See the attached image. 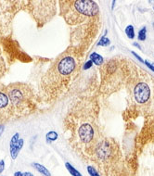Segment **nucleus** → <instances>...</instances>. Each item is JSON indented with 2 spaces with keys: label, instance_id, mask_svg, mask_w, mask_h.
<instances>
[{
  "label": "nucleus",
  "instance_id": "9",
  "mask_svg": "<svg viewBox=\"0 0 154 176\" xmlns=\"http://www.w3.org/2000/svg\"><path fill=\"white\" fill-rule=\"evenodd\" d=\"M90 61L93 62V64H96L97 66L103 64V62H104V60H103V57H102V56L96 52H94L90 55Z\"/></svg>",
  "mask_w": 154,
  "mask_h": 176
},
{
  "label": "nucleus",
  "instance_id": "18",
  "mask_svg": "<svg viewBox=\"0 0 154 176\" xmlns=\"http://www.w3.org/2000/svg\"><path fill=\"white\" fill-rule=\"evenodd\" d=\"M144 63H145V65H146L149 70H151L152 72H154V63H150V62H148V61H144Z\"/></svg>",
  "mask_w": 154,
  "mask_h": 176
},
{
  "label": "nucleus",
  "instance_id": "23",
  "mask_svg": "<svg viewBox=\"0 0 154 176\" xmlns=\"http://www.w3.org/2000/svg\"><path fill=\"white\" fill-rule=\"evenodd\" d=\"M133 45H134V46H136L138 49H141V46H140V45H139V44H137V43H134V44H133Z\"/></svg>",
  "mask_w": 154,
  "mask_h": 176
},
{
  "label": "nucleus",
  "instance_id": "16",
  "mask_svg": "<svg viewBox=\"0 0 154 176\" xmlns=\"http://www.w3.org/2000/svg\"><path fill=\"white\" fill-rule=\"evenodd\" d=\"M87 171H88L90 176H100L99 173L97 171V170L94 167H92V166H88L87 167Z\"/></svg>",
  "mask_w": 154,
  "mask_h": 176
},
{
  "label": "nucleus",
  "instance_id": "24",
  "mask_svg": "<svg viewBox=\"0 0 154 176\" xmlns=\"http://www.w3.org/2000/svg\"><path fill=\"white\" fill-rule=\"evenodd\" d=\"M22 172H21V171H17V172L14 173V176H22Z\"/></svg>",
  "mask_w": 154,
  "mask_h": 176
},
{
  "label": "nucleus",
  "instance_id": "15",
  "mask_svg": "<svg viewBox=\"0 0 154 176\" xmlns=\"http://www.w3.org/2000/svg\"><path fill=\"white\" fill-rule=\"evenodd\" d=\"M147 28L146 27H143L139 32H138V35H137V39L139 41H145L146 40V37H147Z\"/></svg>",
  "mask_w": 154,
  "mask_h": 176
},
{
  "label": "nucleus",
  "instance_id": "25",
  "mask_svg": "<svg viewBox=\"0 0 154 176\" xmlns=\"http://www.w3.org/2000/svg\"><path fill=\"white\" fill-rule=\"evenodd\" d=\"M115 3H116L115 1H113V8H112L113 10V8H114V5H115Z\"/></svg>",
  "mask_w": 154,
  "mask_h": 176
},
{
  "label": "nucleus",
  "instance_id": "10",
  "mask_svg": "<svg viewBox=\"0 0 154 176\" xmlns=\"http://www.w3.org/2000/svg\"><path fill=\"white\" fill-rule=\"evenodd\" d=\"M33 166H34V168L38 171V172H40L41 174H43L44 176H51V173L49 172V170L45 167V166H43L42 164H39V163H33Z\"/></svg>",
  "mask_w": 154,
  "mask_h": 176
},
{
  "label": "nucleus",
  "instance_id": "19",
  "mask_svg": "<svg viewBox=\"0 0 154 176\" xmlns=\"http://www.w3.org/2000/svg\"><path fill=\"white\" fill-rule=\"evenodd\" d=\"M4 168H5V161L2 159V160H0V173L3 172Z\"/></svg>",
  "mask_w": 154,
  "mask_h": 176
},
{
  "label": "nucleus",
  "instance_id": "5",
  "mask_svg": "<svg viewBox=\"0 0 154 176\" xmlns=\"http://www.w3.org/2000/svg\"><path fill=\"white\" fill-rule=\"evenodd\" d=\"M12 117H16L15 111L7 95L5 86L0 85V124L9 122Z\"/></svg>",
  "mask_w": 154,
  "mask_h": 176
},
{
  "label": "nucleus",
  "instance_id": "1",
  "mask_svg": "<svg viewBox=\"0 0 154 176\" xmlns=\"http://www.w3.org/2000/svg\"><path fill=\"white\" fill-rule=\"evenodd\" d=\"M79 61L77 50L71 47L60 55L41 81V88L48 99H58L65 95L77 77Z\"/></svg>",
  "mask_w": 154,
  "mask_h": 176
},
{
  "label": "nucleus",
  "instance_id": "21",
  "mask_svg": "<svg viewBox=\"0 0 154 176\" xmlns=\"http://www.w3.org/2000/svg\"><path fill=\"white\" fill-rule=\"evenodd\" d=\"M4 128H5V126L3 124H0V136H1V135L4 132Z\"/></svg>",
  "mask_w": 154,
  "mask_h": 176
},
{
  "label": "nucleus",
  "instance_id": "20",
  "mask_svg": "<svg viewBox=\"0 0 154 176\" xmlns=\"http://www.w3.org/2000/svg\"><path fill=\"white\" fill-rule=\"evenodd\" d=\"M132 54H133V55H134V56H135V57H136L137 58V60H138V61H139L140 62H143V63H144V60H142V58H141V57H139V56H138V55H137V54L136 53V52L132 51Z\"/></svg>",
  "mask_w": 154,
  "mask_h": 176
},
{
  "label": "nucleus",
  "instance_id": "14",
  "mask_svg": "<svg viewBox=\"0 0 154 176\" xmlns=\"http://www.w3.org/2000/svg\"><path fill=\"white\" fill-rule=\"evenodd\" d=\"M111 45V41L109 38H107L105 35L102 36L99 40V42L97 43V45H100V46H108Z\"/></svg>",
  "mask_w": 154,
  "mask_h": 176
},
{
  "label": "nucleus",
  "instance_id": "8",
  "mask_svg": "<svg viewBox=\"0 0 154 176\" xmlns=\"http://www.w3.org/2000/svg\"><path fill=\"white\" fill-rule=\"evenodd\" d=\"M19 137H20L19 133L15 134L12 136L10 143V156L12 158V159H15L18 157L19 152L23 146V139L19 138Z\"/></svg>",
  "mask_w": 154,
  "mask_h": 176
},
{
  "label": "nucleus",
  "instance_id": "17",
  "mask_svg": "<svg viewBox=\"0 0 154 176\" xmlns=\"http://www.w3.org/2000/svg\"><path fill=\"white\" fill-rule=\"evenodd\" d=\"M92 65H93V62L91 61H86L85 63V65H84V70L85 71H86V70H89L91 67H92Z\"/></svg>",
  "mask_w": 154,
  "mask_h": 176
},
{
  "label": "nucleus",
  "instance_id": "7",
  "mask_svg": "<svg viewBox=\"0 0 154 176\" xmlns=\"http://www.w3.org/2000/svg\"><path fill=\"white\" fill-rule=\"evenodd\" d=\"M134 97L138 104L146 103L150 97V88L146 83H138L134 89Z\"/></svg>",
  "mask_w": 154,
  "mask_h": 176
},
{
  "label": "nucleus",
  "instance_id": "3",
  "mask_svg": "<svg viewBox=\"0 0 154 176\" xmlns=\"http://www.w3.org/2000/svg\"><path fill=\"white\" fill-rule=\"evenodd\" d=\"M66 125L70 130V144L77 150L88 151L95 141V128L91 122L83 115L80 104H77L69 112Z\"/></svg>",
  "mask_w": 154,
  "mask_h": 176
},
{
  "label": "nucleus",
  "instance_id": "13",
  "mask_svg": "<svg viewBox=\"0 0 154 176\" xmlns=\"http://www.w3.org/2000/svg\"><path fill=\"white\" fill-rule=\"evenodd\" d=\"M125 33L129 39H134L135 38V30L133 25H128L125 29Z\"/></svg>",
  "mask_w": 154,
  "mask_h": 176
},
{
  "label": "nucleus",
  "instance_id": "12",
  "mask_svg": "<svg viewBox=\"0 0 154 176\" xmlns=\"http://www.w3.org/2000/svg\"><path fill=\"white\" fill-rule=\"evenodd\" d=\"M46 137V142L47 143H51V142H53V141H56L59 137L58 134L55 132V131H50L46 134L45 135Z\"/></svg>",
  "mask_w": 154,
  "mask_h": 176
},
{
  "label": "nucleus",
  "instance_id": "4",
  "mask_svg": "<svg viewBox=\"0 0 154 176\" xmlns=\"http://www.w3.org/2000/svg\"><path fill=\"white\" fill-rule=\"evenodd\" d=\"M7 95L15 111L16 118L30 114L34 108V94L24 83H14L5 86Z\"/></svg>",
  "mask_w": 154,
  "mask_h": 176
},
{
  "label": "nucleus",
  "instance_id": "22",
  "mask_svg": "<svg viewBox=\"0 0 154 176\" xmlns=\"http://www.w3.org/2000/svg\"><path fill=\"white\" fill-rule=\"evenodd\" d=\"M22 176H34V175H33L31 172H28V171H27V172H23V173L22 174Z\"/></svg>",
  "mask_w": 154,
  "mask_h": 176
},
{
  "label": "nucleus",
  "instance_id": "11",
  "mask_svg": "<svg viewBox=\"0 0 154 176\" xmlns=\"http://www.w3.org/2000/svg\"><path fill=\"white\" fill-rule=\"evenodd\" d=\"M65 167H66L67 170L70 172L71 175H73V176H83V175L80 173V171H78V170H77L72 164H70L69 162H66V163H65Z\"/></svg>",
  "mask_w": 154,
  "mask_h": 176
},
{
  "label": "nucleus",
  "instance_id": "2",
  "mask_svg": "<svg viewBox=\"0 0 154 176\" xmlns=\"http://www.w3.org/2000/svg\"><path fill=\"white\" fill-rule=\"evenodd\" d=\"M61 16L65 22L72 26L71 40L73 45L79 38L80 32L87 26L86 19L97 16L99 12L98 5L91 0H77V1H61Z\"/></svg>",
  "mask_w": 154,
  "mask_h": 176
},
{
  "label": "nucleus",
  "instance_id": "6",
  "mask_svg": "<svg viewBox=\"0 0 154 176\" xmlns=\"http://www.w3.org/2000/svg\"><path fill=\"white\" fill-rule=\"evenodd\" d=\"M94 156L98 161L106 162L111 159L114 154V147L108 140H103L99 142L93 149Z\"/></svg>",
  "mask_w": 154,
  "mask_h": 176
}]
</instances>
